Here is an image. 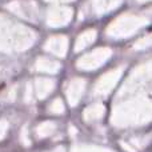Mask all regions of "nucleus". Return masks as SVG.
Instances as JSON below:
<instances>
[]
</instances>
